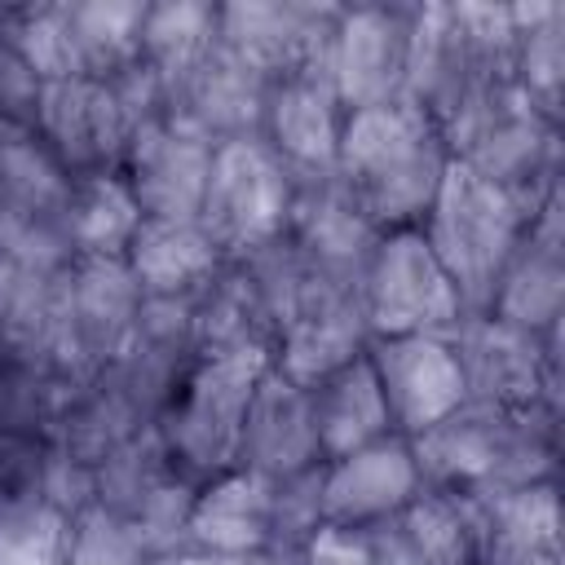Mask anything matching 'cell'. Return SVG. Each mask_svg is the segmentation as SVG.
<instances>
[{
    "label": "cell",
    "mask_w": 565,
    "mask_h": 565,
    "mask_svg": "<svg viewBox=\"0 0 565 565\" xmlns=\"http://www.w3.org/2000/svg\"><path fill=\"white\" fill-rule=\"evenodd\" d=\"M446 163L450 146L441 124L411 97L344 115L335 181L380 234L424 225Z\"/></svg>",
    "instance_id": "obj_1"
},
{
    "label": "cell",
    "mask_w": 565,
    "mask_h": 565,
    "mask_svg": "<svg viewBox=\"0 0 565 565\" xmlns=\"http://www.w3.org/2000/svg\"><path fill=\"white\" fill-rule=\"evenodd\" d=\"M424 490L486 499L499 490L552 481L556 468V411H512L463 402L455 415L411 437Z\"/></svg>",
    "instance_id": "obj_2"
},
{
    "label": "cell",
    "mask_w": 565,
    "mask_h": 565,
    "mask_svg": "<svg viewBox=\"0 0 565 565\" xmlns=\"http://www.w3.org/2000/svg\"><path fill=\"white\" fill-rule=\"evenodd\" d=\"M547 190L503 185V181L481 177L477 168H468L459 159L446 163L441 185H437L433 207H428L419 230H424L433 256L441 260V269L450 274V282L459 287V300L468 313L490 309L499 274L512 260L516 243L525 238Z\"/></svg>",
    "instance_id": "obj_3"
},
{
    "label": "cell",
    "mask_w": 565,
    "mask_h": 565,
    "mask_svg": "<svg viewBox=\"0 0 565 565\" xmlns=\"http://www.w3.org/2000/svg\"><path fill=\"white\" fill-rule=\"evenodd\" d=\"M265 366H269V349H247V353L194 358L181 371L177 388L154 415V433L181 477L207 481L238 463L243 419Z\"/></svg>",
    "instance_id": "obj_4"
},
{
    "label": "cell",
    "mask_w": 565,
    "mask_h": 565,
    "mask_svg": "<svg viewBox=\"0 0 565 565\" xmlns=\"http://www.w3.org/2000/svg\"><path fill=\"white\" fill-rule=\"evenodd\" d=\"M296 172L256 137H225L212 146L207 190L199 203V225L225 252V260H247L278 243L291 221Z\"/></svg>",
    "instance_id": "obj_5"
},
{
    "label": "cell",
    "mask_w": 565,
    "mask_h": 565,
    "mask_svg": "<svg viewBox=\"0 0 565 565\" xmlns=\"http://www.w3.org/2000/svg\"><path fill=\"white\" fill-rule=\"evenodd\" d=\"M450 159L521 190H547L561 181V124L543 119L525 93L508 79L477 93L450 124H441Z\"/></svg>",
    "instance_id": "obj_6"
},
{
    "label": "cell",
    "mask_w": 565,
    "mask_h": 565,
    "mask_svg": "<svg viewBox=\"0 0 565 565\" xmlns=\"http://www.w3.org/2000/svg\"><path fill=\"white\" fill-rule=\"evenodd\" d=\"M362 318L375 335H455L468 318L459 287L433 256L424 230H388L380 234L362 282H358Z\"/></svg>",
    "instance_id": "obj_7"
},
{
    "label": "cell",
    "mask_w": 565,
    "mask_h": 565,
    "mask_svg": "<svg viewBox=\"0 0 565 565\" xmlns=\"http://www.w3.org/2000/svg\"><path fill=\"white\" fill-rule=\"evenodd\" d=\"M455 349L463 362L468 397L512 411L547 406L561 397V322L543 335L499 322L490 313H468L455 327Z\"/></svg>",
    "instance_id": "obj_8"
},
{
    "label": "cell",
    "mask_w": 565,
    "mask_h": 565,
    "mask_svg": "<svg viewBox=\"0 0 565 565\" xmlns=\"http://www.w3.org/2000/svg\"><path fill=\"white\" fill-rule=\"evenodd\" d=\"M335 4H291V0H234L216 4V44L256 71L265 84L291 75H327V44L335 26Z\"/></svg>",
    "instance_id": "obj_9"
},
{
    "label": "cell",
    "mask_w": 565,
    "mask_h": 565,
    "mask_svg": "<svg viewBox=\"0 0 565 565\" xmlns=\"http://www.w3.org/2000/svg\"><path fill=\"white\" fill-rule=\"evenodd\" d=\"M371 371L384 388L397 437H419L468 402L455 335H375L366 340Z\"/></svg>",
    "instance_id": "obj_10"
},
{
    "label": "cell",
    "mask_w": 565,
    "mask_h": 565,
    "mask_svg": "<svg viewBox=\"0 0 565 565\" xmlns=\"http://www.w3.org/2000/svg\"><path fill=\"white\" fill-rule=\"evenodd\" d=\"M406 57H411V9L397 4L340 9L327 44V79L344 115L402 97Z\"/></svg>",
    "instance_id": "obj_11"
},
{
    "label": "cell",
    "mask_w": 565,
    "mask_h": 565,
    "mask_svg": "<svg viewBox=\"0 0 565 565\" xmlns=\"http://www.w3.org/2000/svg\"><path fill=\"white\" fill-rule=\"evenodd\" d=\"M212 137L199 132L194 124L168 115L150 128H141L128 150L119 172L128 177L141 216H177L194 221L203 190H207V168H212Z\"/></svg>",
    "instance_id": "obj_12"
},
{
    "label": "cell",
    "mask_w": 565,
    "mask_h": 565,
    "mask_svg": "<svg viewBox=\"0 0 565 565\" xmlns=\"http://www.w3.org/2000/svg\"><path fill=\"white\" fill-rule=\"evenodd\" d=\"M561 305H565V212H561V181H556L539 203L512 260L503 265L486 313L543 335L547 327L561 322Z\"/></svg>",
    "instance_id": "obj_13"
},
{
    "label": "cell",
    "mask_w": 565,
    "mask_h": 565,
    "mask_svg": "<svg viewBox=\"0 0 565 565\" xmlns=\"http://www.w3.org/2000/svg\"><path fill=\"white\" fill-rule=\"evenodd\" d=\"M419 490H424V477L411 441L388 433L353 455L322 463V521L371 530L397 516Z\"/></svg>",
    "instance_id": "obj_14"
},
{
    "label": "cell",
    "mask_w": 565,
    "mask_h": 565,
    "mask_svg": "<svg viewBox=\"0 0 565 565\" xmlns=\"http://www.w3.org/2000/svg\"><path fill=\"white\" fill-rule=\"evenodd\" d=\"M35 137L53 150V159L71 177L119 168L128 150V128L119 119V106L106 79H93V75H75L44 88Z\"/></svg>",
    "instance_id": "obj_15"
},
{
    "label": "cell",
    "mask_w": 565,
    "mask_h": 565,
    "mask_svg": "<svg viewBox=\"0 0 565 565\" xmlns=\"http://www.w3.org/2000/svg\"><path fill=\"white\" fill-rule=\"evenodd\" d=\"M366 318L358 287H327L313 300H305L278 331H274V371H282L291 384L313 388L331 371L349 366L366 353Z\"/></svg>",
    "instance_id": "obj_16"
},
{
    "label": "cell",
    "mask_w": 565,
    "mask_h": 565,
    "mask_svg": "<svg viewBox=\"0 0 565 565\" xmlns=\"http://www.w3.org/2000/svg\"><path fill=\"white\" fill-rule=\"evenodd\" d=\"M274 543V481L256 468H225L194 486L190 512H185V539L190 552H216V556H256Z\"/></svg>",
    "instance_id": "obj_17"
},
{
    "label": "cell",
    "mask_w": 565,
    "mask_h": 565,
    "mask_svg": "<svg viewBox=\"0 0 565 565\" xmlns=\"http://www.w3.org/2000/svg\"><path fill=\"white\" fill-rule=\"evenodd\" d=\"M375 565H481L477 499L419 490L397 516L371 525Z\"/></svg>",
    "instance_id": "obj_18"
},
{
    "label": "cell",
    "mask_w": 565,
    "mask_h": 565,
    "mask_svg": "<svg viewBox=\"0 0 565 565\" xmlns=\"http://www.w3.org/2000/svg\"><path fill=\"white\" fill-rule=\"evenodd\" d=\"M344 106L331 93L327 75H291L265 88L260 137L296 177L335 172Z\"/></svg>",
    "instance_id": "obj_19"
},
{
    "label": "cell",
    "mask_w": 565,
    "mask_h": 565,
    "mask_svg": "<svg viewBox=\"0 0 565 565\" xmlns=\"http://www.w3.org/2000/svg\"><path fill=\"white\" fill-rule=\"evenodd\" d=\"M287 238L331 278L358 287L362 269L380 243V230L358 212L349 190L327 177H296V199H291V221Z\"/></svg>",
    "instance_id": "obj_20"
},
{
    "label": "cell",
    "mask_w": 565,
    "mask_h": 565,
    "mask_svg": "<svg viewBox=\"0 0 565 565\" xmlns=\"http://www.w3.org/2000/svg\"><path fill=\"white\" fill-rule=\"evenodd\" d=\"M238 463L265 472L269 481H282V477H296V472L322 463L313 397H309V388H300L282 371H274V362L256 380V393H252V406L243 419Z\"/></svg>",
    "instance_id": "obj_21"
},
{
    "label": "cell",
    "mask_w": 565,
    "mask_h": 565,
    "mask_svg": "<svg viewBox=\"0 0 565 565\" xmlns=\"http://www.w3.org/2000/svg\"><path fill=\"white\" fill-rule=\"evenodd\" d=\"M124 265L132 282L141 287V300H181L207 287L225 269V252L212 243V234L194 221L177 216H141Z\"/></svg>",
    "instance_id": "obj_22"
},
{
    "label": "cell",
    "mask_w": 565,
    "mask_h": 565,
    "mask_svg": "<svg viewBox=\"0 0 565 565\" xmlns=\"http://www.w3.org/2000/svg\"><path fill=\"white\" fill-rule=\"evenodd\" d=\"M481 565H561L556 481H534L477 499Z\"/></svg>",
    "instance_id": "obj_23"
},
{
    "label": "cell",
    "mask_w": 565,
    "mask_h": 565,
    "mask_svg": "<svg viewBox=\"0 0 565 565\" xmlns=\"http://www.w3.org/2000/svg\"><path fill=\"white\" fill-rule=\"evenodd\" d=\"M190 340H194V358H221L247 349L274 353V322L243 260H225V269L190 296Z\"/></svg>",
    "instance_id": "obj_24"
},
{
    "label": "cell",
    "mask_w": 565,
    "mask_h": 565,
    "mask_svg": "<svg viewBox=\"0 0 565 565\" xmlns=\"http://www.w3.org/2000/svg\"><path fill=\"white\" fill-rule=\"evenodd\" d=\"M265 79L247 71L238 57H230L221 44L207 53V62L194 71L185 93L172 102L168 115L194 124L212 141L225 137H256L260 132V110H265Z\"/></svg>",
    "instance_id": "obj_25"
},
{
    "label": "cell",
    "mask_w": 565,
    "mask_h": 565,
    "mask_svg": "<svg viewBox=\"0 0 565 565\" xmlns=\"http://www.w3.org/2000/svg\"><path fill=\"white\" fill-rule=\"evenodd\" d=\"M313 397V424H318V446H322V463L353 455L380 437L393 433L388 419V402L384 388L371 371V358H353L349 366L331 371L322 384L309 388Z\"/></svg>",
    "instance_id": "obj_26"
},
{
    "label": "cell",
    "mask_w": 565,
    "mask_h": 565,
    "mask_svg": "<svg viewBox=\"0 0 565 565\" xmlns=\"http://www.w3.org/2000/svg\"><path fill=\"white\" fill-rule=\"evenodd\" d=\"M141 225V203L119 168L71 177L62 207V234L71 256H124Z\"/></svg>",
    "instance_id": "obj_27"
},
{
    "label": "cell",
    "mask_w": 565,
    "mask_h": 565,
    "mask_svg": "<svg viewBox=\"0 0 565 565\" xmlns=\"http://www.w3.org/2000/svg\"><path fill=\"white\" fill-rule=\"evenodd\" d=\"M141 428H150V415L115 384V375L97 371L57 415L53 446L71 455L84 468H97L106 455H115L124 441H132Z\"/></svg>",
    "instance_id": "obj_28"
},
{
    "label": "cell",
    "mask_w": 565,
    "mask_h": 565,
    "mask_svg": "<svg viewBox=\"0 0 565 565\" xmlns=\"http://www.w3.org/2000/svg\"><path fill=\"white\" fill-rule=\"evenodd\" d=\"M212 49H216V4L163 0V4L146 9L141 62L159 75V84L168 93V110L185 93V84L194 79V71L207 62Z\"/></svg>",
    "instance_id": "obj_29"
},
{
    "label": "cell",
    "mask_w": 565,
    "mask_h": 565,
    "mask_svg": "<svg viewBox=\"0 0 565 565\" xmlns=\"http://www.w3.org/2000/svg\"><path fill=\"white\" fill-rule=\"evenodd\" d=\"M516 49H512V84L525 93V102L561 124L565 106V9L556 0H530L512 4Z\"/></svg>",
    "instance_id": "obj_30"
},
{
    "label": "cell",
    "mask_w": 565,
    "mask_h": 565,
    "mask_svg": "<svg viewBox=\"0 0 565 565\" xmlns=\"http://www.w3.org/2000/svg\"><path fill=\"white\" fill-rule=\"evenodd\" d=\"M146 9L150 4H141V0H88V4H71V31H75V49H79L84 75L110 79V75L128 71L132 62H141Z\"/></svg>",
    "instance_id": "obj_31"
},
{
    "label": "cell",
    "mask_w": 565,
    "mask_h": 565,
    "mask_svg": "<svg viewBox=\"0 0 565 565\" xmlns=\"http://www.w3.org/2000/svg\"><path fill=\"white\" fill-rule=\"evenodd\" d=\"M0 40L44 79L62 84L84 75L75 31H71V4H26V9H4Z\"/></svg>",
    "instance_id": "obj_32"
},
{
    "label": "cell",
    "mask_w": 565,
    "mask_h": 565,
    "mask_svg": "<svg viewBox=\"0 0 565 565\" xmlns=\"http://www.w3.org/2000/svg\"><path fill=\"white\" fill-rule=\"evenodd\" d=\"M71 194V172L53 159V150L35 137L13 128L0 141V203H13L35 216H62Z\"/></svg>",
    "instance_id": "obj_33"
},
{
    "label": "cell",
    "mask_w": 565,
    "mask_h": 565,
    "mask_svg": "<svg viewBox=\"0 0 565 565\" xmlns=\"http://www.w3.org/2000/svg\"><path fill=\"white\" fill-rule=\"evenodd\" d=\"M75 516L49 494L0 499V565H66Z\"/></svg>",
    "instance_id": "obj_34"
},
{
    "label": "cell",
    "mask_w": 565,
    "mask_h": 565,
    "mask_svg": "<svg viewBox=\"0 0 565 565\" xmlns=\"http://www.w3.org/2000/svg\"><path fill=\"white\" fill-rule=\"evenodd\" d=\"M168 477H177V468H172V459H168V450L150 424L93 468V503H102L119 516H132L146 503V494L159 490Z\"/></svg>",
    "instance_id": "obj_35"
},
{
    "label": "cell",
    "mask_w": 565,
    "mask_h": 565,
    "mask_svg": "<svg viewBox=\"0 0 565 565\" xmlns=\"http://www.w3.org/2000/svg\"><path fill=\"white\" fill-rule=\"evenodd\" d=\"M146 561H150L146 543L119 512L102 503H88L75 512L66 565H146Z\"/></svg>",
    "instance_id": "obj_36"
},
{
    "label": "cell",
    "mask_w": 565,
    "mask_h": 565,
    "mask_svg": "<svg viewBox=\"0 0 565 565\" xmlns=\"http://www.w3.org/2000/svg\"><path fill=\"white\" fill-rule=\"evenodd\" d=\"M318 525H322V463L274 481V543H269V556L291 565L300 543Z\"/></svg>",
    "instance_id": "obj_37"
},
{
    "label": "cell",
    "mask_w": 565,
    "mask_h": 565,
    "mask_svg": "<svg viewBox=\"0 0 565 565\" xmlns=\"http://www.w3.org/2000/svg\"><path fill=\"white\" fill-rule=\"evenodd\" d=\"M53 437L31 428H0V499L44 494Z\"/></svg>",
    "instance_id": "obj_38"
},
{
    "label": "cell",
    "mask_w": 565,
    "mask_h": 565,
    "mask_svg": "<svg viewBox=\"0 0 565 565\" xmlns=\"http://www.w3.org/2000/svg\"><path fill=\"white\" fill-rule=\"evenodd\" d=\"M106 88H110V97H115V106H119V119H124V128H128V141H132L141 128L168 119V93H163L159 75H154L146 62H132L128 71L110 75Z\"/></svg>",
    "instance_id": "obj_39"
},
{
    "label": "cell",
    "mask_w": 565,
    "mask_h": 565,
    "mask_svg": "<svg viewBox=\"0 0 565 565\" xmlns=\"http://www.w3.org/2000/svg\"><path fill=\"white\" fill-rule=\"evenodd\" d=\"M44 79L0 40V115L22 128V132H35V119H40V102H44Z\"/></svg>",
    "instance_id": "obj_40"
},
{
    "label": "cell",
    "mask_w": 565,
    "mask_h": 565,
    "mask_svg": "<svg viewBox=\"0 0 565 565\" xmlns=\"http://www.w3.org/2000/svg\"><path fill=\"white\" fill-rule=\"evenodd\" d=\"M291 565H375L371 530L322 521V525L300 543V552H296Z\"/></svg>",
    "instance_id": "obj_41"
},
{
    "label": "cell",
    "mask_w": 565,
    "mask_h": 565,
    "mask_svg": "<svg viewBox=\"0 0 565 565\" xmlns=\"http://www.w3.org/2000/svg\"><path fill=\"white\" fill-rule=\"evenodd\" d=\"M146 565H282V561L269 556V552H256V556H216V552H190V547H181V552H168V556H150Z\"/></svg>",
    "instance_id": "obj_42"
},
{
    "label": "cell",
    "mask_w": 565,
    "mask_h": 565,
    "mask_svg": "<svg viewBox=\"0 0 565 565\" xmlns=\"http://www.w3.org/2000/svg\"><path fill=\"white\" fill-rule=\"evenodd\" d=\"M9 132H13V124H9V119H4V115H0V141H4V137H9Z\"/></svg>",
    "instance_id": "obj_43"
},
{
    "label": "cell",
    "mask_w": 565,
    "mask_h": 565,
    "mask_svg": "<svg viewBox=\"0 0 565 565\" xmlns=\"http://www.w3.org/2000/svg\"><path fill=\"white\" fill-rule=\"evenodd\" d=\"M0 22H4V9H0Z\"/></svg>",
    "instance_id": "obj_44"
}]
</instances>
